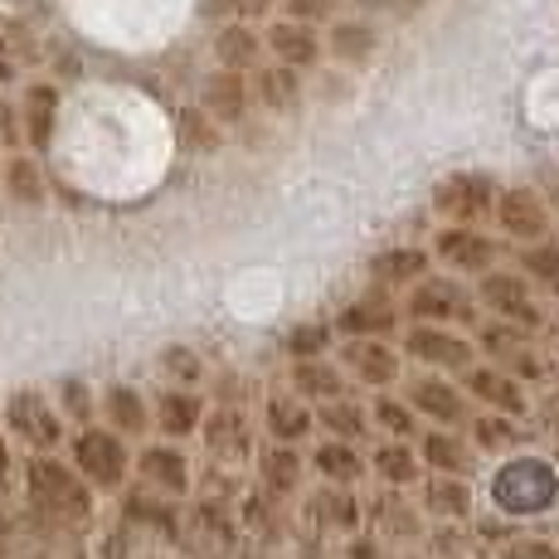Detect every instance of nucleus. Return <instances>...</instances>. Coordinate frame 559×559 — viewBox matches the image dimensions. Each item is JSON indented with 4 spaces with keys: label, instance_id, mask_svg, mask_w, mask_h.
I'll use <instances>...</instances> for the list:
<instances>
[{
    "label": "nucleus",
    "instance_id": "f257e3e1",
    "mask_svg": "<svg viewBox=\"0 0 559 559\" xmlns=\"http://www.w3.org/2000/svg\"><path fill=\"white\" fill-rule=\"evenodd\" d=\"M404 321L414 326H453V331H467L481 321L477 302H472V283L462 277H448V273H428L424 283H414L404 293Z\"/></svg>",
    "mask_w": 559,
    "mask_h": 559
},
{
    "label": "nucleus",
    "instance_id": "f03ea898",
    "mask_svg": "<svg viewBox=\"0 0 559 559\" xmlns=\"http://www.w3.org/2000/svg\"><path fill=\"white\" fill-rule=\"evenodd\" d=\"M472 302H477L481 317L491 321H507V326H521V331H540L545 326V307L535 297V287L525 283L515 267H491L472 283Z\"/></svg>",
    "mask_w": 559,
    "mask_h": 559
},
{
    "label": "nucleus",
    "instance_id": "7ed1b4c3",
    "mask_svg": "<svg viewBox=\"0 0 559 559\" xmlns=\"http://www.w3.org/2000/svg\"><path fill=\"white\" fill-rule=\"evenodd\" d=\"M497 195H501V180L497 176H487V170H453V176H443L433 186L428 210H433V219H443V224L477 229V224L491 219Z\"/></svg>",
    "mask_w": 559,
    "mask_h": 559
},
{
    "label": "nucleus",
    "instance_id": "20e7f679",
    "mask_svg": "<svg viewBox=\"0 0 559 559\" xmlns=\"http://www.w3.org/2000/svg\"><path fill=\"white\" fill-rule=\"evenodd\" d=\"M491 501L507 515H540L559 501V477L545 457H511L491 477Z\"/></svg>",
    "mask_w": 559,
    "mask_h": 559
},
{
    "label": "nucleus",
    "instance_id": "39448f33",
    "mask_svg": "<svg viewBox=\"0 0 559 559\" xmlns=\"http://www.w3.org/2000/svg\"><path fill=\"white\" fill-rule=\"evenodd\" d=\"M428 258H433V267H448V277H472V283H477L481 273L501 267L507 243L491 239L487 229H457V224H443V229L433 234V243H428Z\"/></svg>",
    "mask_w": 559,
    "mask_h": 559
},
{
    "label": "nucleus",
    "instance_id": "423d86ee",
    "mask_svg": "<svg viewBox=\"0 0 559 559\" xmlns=\"http://www.w3.org/2000/svg\"><path fill=\"white\" fill-rule=\"evenodd\" d=\"M491 224H497V234L507 243L531 249V243H540V239H550L555 234V210L535 186H501L497 210H491Z\"/></svg>",
    "mask_w": 559,
    "mask_h": 559
},
{
    "label": "nucleus",
    "instance_id": "0eeeda50",
    "mask_svg": "<svg viewBox=\"0 0 559 559\" xmlns=\"http://www.w3.org/2000/svg\"><path fill=\"white\" fill-rule=\"evenodd\" d=\"M404 356H414L418 365H428L433 374H467L477 365L467 331L453 326H414L404 321Z\"/></svg>",
    "mask_w": 559,
    "mask_h": 559
},
{
    "label": "nucleus",
    "instance_id": "6e6552de",
    "mask_svg": "<svg viewBox=\"0 0 559 559\" xmlns=\"http://www.w3.org/2000/svg\"><path fill=\"white\" fill-rule=\"evenodd\" d=\"M331 331L346 341H390L404 331V311H400V297L380 293V287H365L360 297H350L346 307L336 311Z\"/></svg>",
    "mask_w": 559,
    "mask_h": 559
},
{
    "label": "nucleus",
    "instance_id": "1a4fd4ad",
    "mask_svg": "<svg viewBox=\"0 0 559 559\" xmlns=\"http://www.w3.org/2000/svg\"><path fill=\"white\" fill-rule=\"evenodd\" d=\"M336 365L341 374H350V380H360L365 390H390V384H400V350L390 346V341H336Z\"/></svg>",
    "mask_w": 559,
    "mask_h": 559
},
{
    "label": "nucleus",
    "instance_id": "9d476101",
    "mask_svg": "<svg viewBox=\"0 0 559 559\" xmlns=\"http://www.w3.org/2000/svg\"><path fill=\"white\" fill-rule=\"evenodd\" d=\"M200 112L210 117L214 127H243L249 122V73H234V69H214V73H204V83H200Z\"/></svg>",
    "mask_w": 559,
    "mask_h": 559
},
{
    "label": "nucleus",
    "instance_id": "9b49d317",
    "mask_svg": "<svg viewBox=\"0 0 559 559\" xmlns=\"http://www.w3.org/2000/svg\"><path fill=\"white\" fill-rule=\"evenodd\" d=\"M404 404L414 408L418 418H428V424L448 428V433H453L457 424H467V418H472V414H467V394H462L453 380H443V374H418V380H408Z\"/></svg>",
    "mask_w": 559,
    "mask_h": 559
},
{
    "label": "nucleus",
    "instance_id": "f8f14e48",
    "mask_svg": "<svg viewBox=\"0 0 559 559\" xmlns=\"http://www.w3.org/2000/svg\"><path fill=\"white\" fill-rule=\"evenodd\" d=\"M258 35H263V53L273 63H283V69L307 73V69H317V63L326 59V49H321V29H311V25H293V20L273 15Z\"/></svg>",
    "mask_w": 559,
    "mask_h": 559
},
{
    "label": "nucleus",
    "instance_id": "ddd939ff",
    "mask_svg": "<svg viewBox=\"0 0 559 559\" xmlns=\"http://www.w3.org/2000/svg\"><path fill=\"white\" fill-rule=\"evenodd\" d=\"M365 273H370V287H380V293H390V297H404L408 287L433 273V258H428V249H418V243H394V249L374 253L370 263H365Z\"/></svg>",
    "mask_w": 559,
    "mask_h": 559
},
{
    "label": "nucleus",
    "instance_id": "4468645a",
    "mask_svg": "<svg viewBox=\"0 0 559 559\" xmlns=\"http://www.w3.org/2000/svg\"><path fill=\"white\" fill-rule=\"evenodd\" d=\"M462 394L477 404H487L491 414H507V418H521L531 414V394H525V384H515L507 370H497V365H472L467 374H462Z\"/></svg>",
    "mask_w": 559,
    "mask_h": 559
},
{
    "label": "nucleus",
    "instance_id": "2eb2a0df",
    "mask_svg": "<svg viewBox=\"0 0 559 559\" xmlns=\"http://www.w3.org/2000/svg\"><path fill=\"white\" fill-rule=\"evenodd\" d=\"M73 462L79 472L93 481V487H117L127 477V448L117 433H103V428H83L79 443H73Z\"/></svg>",
    "mask_w": 559,
    "mask_h": 559
},
{
    "label": "nucleus",
    "instance_id": "dca6fc26",
    "mask_svg": "<svg viewBox=\"0 0 559 559\" xmlns=\"http://www.w3.org/2000/svg\"><path fill=\"white\" fill-rule=\"evenodd\" d=\"M384 45V35H380V25L374 20H365V15H346V20H331V35L321 39V49L331 53L336 63H346V69H360V63H370L374 53H380Z\"/></svg>",
    "mask_w": 559,
    "mask_h": 559
},
{
    "label": "nucleus",
    "instance_id": "f3484780",
    "mask_svg": "<svg viewBox=\"0 0 559 559\" xmlns=\"http://www.w3.org/2000/svg\"><path fill=\"white\" fill-rule=\"evenodd\" d=\"M302 73L297 69H283V63H258V69L249 73V98L263 107V112H273V117H287V112H297L302 107Z\"/></svg>",
    "mask_w": 559,
    "mask_h": 559
},
{
    "label": "nucleus",
    "instance_id": "a211bd4d",
    "mask_svg": "<svg viewBox=\"0 0 559 559\" xmlns=\"http://www.w3.org/2000/svg\"><path fill=\"white\" fill-rule=\"evenodd\" d=\"M29 487H35V497L45 501L49 511H63V515H83V511H88V491H83V481L73 477V472H63L59 462L39 457L35 467H29Z\"/></svg>",
    "mask_w": 559,
    "mask_h": 559
},
{
    "label": "nucleus",
    "instance_id": "6ab92c4d",
    "mask_svg": "<svg viewBox=\"0 0 559 559\" xmlns=\"http://www.w3.org/2000/svg\"><path fill=\"white\" fill-rule=\"evenodd\" d=\"M287 394H297L302 404H326V400H341L346 394V374L331 356L321 360H293L287 370Z\"/></svg>",
    "mask_w": 559,
    "mask_h": 559
},
{
    "label": "nucleus",
    "instance_id": "aec40b11",
    "mask_svg": "<svg viewBox=\"0 0 559 559\" xmlns=\"http://www.w3.org/2000/svg\"><path fill=\"white\" fill-rule=\"evenodd\" d=\"M5 414H10V428H15V433H25L35 448H53V443H59V433H63L59 414H53V408L45 404V394H35V390L10 394Z\"/></svg>",
    "mask_w": 559,
    "mask_h": 559
},
{
    "label": "nucleus",
    "instance_id": "412c9836",
    "mask_svg": "<svg viewBox=\"0 0 559 559\" xmlns=\"http://www.w3.org/2000/svg\"><path fill=\"white\" fill-rule=\"evenodd\" d=\"M263 428L273 433L277 448H297L317 424H311V408L297 400V394L277 390V394H267V404H263Z\"/></svg>",
    "mask_w": 559,
    "mask_h": 559
},
{
    "label": "nucleus",
    "instance_id": "4be33fe9",
    "mask_svg": "<svg viewBox=\"0 0 559 559\" xmlns=\"http://www.w3.org/2000/svg\"><path fill=\"white\" fill-rule=\"evenodd\" d=\"M214 59H219V69L253 73L258 63H263V35H258L253 25H239V20H229V25L214 29Z\"/></svg>",
    "mask_w": 559,
    "mask_h": 559
},
{
    "label": "nucleus",
    "instance_id": "5701e85b",
    "mask_svg": "<svg viewBox=\"0 0 559 559\" xmlns=\"http://www.w3.org/2000/svg\"><path fill=\"white\" fill-rule=\"evenodd\" d=\"M311 424L326 428L336 443H350V448H356L360 438L370 433V408L356 404L350 394H341V400H326V404L311 408Z\"/></svg>",
    "mask_w": 559,
    "mask_h": 559
},
{
    "label": "nucleus",
    "instance_id": "b1692460",
    "mask_svg": "<svg viewBox=\"0 0 559 559\" xmlns=\"http://www.w3.org/2000/svg\"><path fill=\"white\" fill-rule=\"evenodd\" d=\"M418 462L433 467V477H462V472L472 467V448L457 443L448 428H433V433H424V443H418Z\"/></svg>",
    "mask_w": 559,
    "mask_h": 559
},
{
    "label": "nucleus",
    "instance_id": "393cba45",
    "mask_svg": "<svg viewBox=\"0 0 559 559\" xmlns=\"http://www.w3.org/2000/svg\"><path fill=\"white\" fill-rule=\"evenodd\" d=\"M156 424L166 438H190L204 424V404L195 390H166L156 404Z\"/></svg>",
    "mask_w": 559,
    "mask_h": 559
},
{
    "label": "nucleus",
    "instance_id": "a878e982",
    "mask_svg": "<svg viewBox=\"0 0 559 559\" xmlns=\"http://www.w3.org/2000/svg\"><path fill=\"white\" fill-rule=\"evenodd\" d=\"M204 438H210V448L219 457H229V462H239V457H249V418L239 414V408H219L214 418H204Z\"/></svg>",
    "mask_w": 559,
    "mask_h": 559
},
{
    "label": "nucleus",
    "instance_id": "bb28decb",
    "mask_svg": "<svg viewBox=\"0 0 559 559\" xmlns=\"http://www.w3.org/2000/svg\"><path fill=\"white\" fill-rule=\"evenodd\" d=\"M515 273L525 277L531 287H545L550 297H559V239H540L531 243V249H521V258H515Z\"/></svg>",
    "mask_w": 559,
    "mask_h": 559
},
{
    "label": "nucleus",
    "instance_id": "cd10ccee",
    "mask_svg": "<svg viewBox=\"0 0 559 559\" xmlns=\"http://www.w3.org/2000/svg\"><path fill=\"white\" fill-rule=\"evenodd\" d=\"M311 462H317V472L326 481H336V487H350V481L365 477V457L350 443H336V438H326V443L311 453Z\"/></svg>",
    "mask_w": 559,
    "mask_h": 559
},
{
    "label": "nucleus",
    "instance_id": "c85d7f7f",
    "mask_svg": "<svg viewBox=\"0 0 559 559\" xmlns=\"http://www.w3.org/2000/svg\"><path fill=\"white\" fill-rule=\"evenodd\" d=\"M283 346H287V356H293V360H321V356H331V350H336V331H331L326 317L297 321V326L287 331Z\"/></svg>",
    "mask_w": 559,
    "mask_h": 559
},
{
    "label": "nucleus",
    "instance_id": "c756f323",
    "mask_svg": "<svg viewBox=\"0 0 559 559\" xmlns=\"http://www.w3.org/2000/svg\"><path fill=\"white\" fill-rule=\"evenodd\" d=\"M53 107H59V93L49 88V83H35V88L25 93V142L29 146H49L53 136Z\"/></svg>",
    "mask_w": 559,
    "mask_h": 559
},
{
    "label": "nucleus",
    "instance_id": "7c9ffc66",
    "mask_svg": "<svg viewBox=\"0 0 559 559\" xmlns=\"http://www.w3.org/2000/svg\"><path fill=\"white\" fill-rule=\"evenodd\" d=\"M142 477L152 481V487H160V491H186L190 472H186L180 448H146L142 453Z\"/></svg>",
    "mask_w": 559,
    "mask_h": 559
},
{
    "label": "nucleus",
    "instance_id": "2f4dec72",
    "mask_svg": "<svg viewBox=\"0 0 559 559\" xmlns=\"http://www.w3.org/2000/svg\"><path fill=\"white\" fill-rule=\"evenodd\" d=\"M0 186H5L10 200H20V204H39V200L49 195L45 176H39V166L29 156H10L5 166H0Z\"/></svg>",
    "mask_w": 559,
    "mask_h": 559
},
{
    "label": "nucleus",
    "instance_id": "473e14b6",
    "mask_svg": "<svg viewBox=\"0 0 559 559\" xmlns=\"http://www.w3.org/2000/svg\"><path fill=\"white\" fill-rule=\"evenodd\" d=\"M103 414L112 418L117 433H142L152 418H146V400L136 390H127V384H117V390L103 394Z\"/></svg>",
    "mask_w": 559,
    "mask_h": 559
},
{
    "label": "nucleus",
    "instance_id": "72a5a7b5",
    "mask_svg": "<svg viewBox=\"0 0 559 559\" xmlns=\"http://www.w3.org/2000/svg\"><path fill=\"white\" fill-rule=\"evenodd\" d=\"M370 428H384V433H390V443H408V438H414V428H418V418H414V408H408L404 400H394V394H374Z\"/></svg>",
    "mask_w": 559,
    "mask_h": 559
},
{
    "label": "nucleus",
    "instance_id": "f704fd0d",
    "mask_svg": "<svg viewBox=\"0 0 559 559\" xmlns=\"http://www.w3.org/2000/svg\"><path fill=\"white\" fill-rule=\"evenodd\" d=\"M176 122H180V146H186L190 156H214L224 146V132L200 112V107H180Z\"/></svg>",
    "mask_w": 559,
    "mask_h": 559
},
{
    "label": "nucleus",
    "instance_id": "c9c22d12",
    "mask_svg": "<svg viewBox=\"0 0 559 559\" xmlns=\"http://www.w3.org/2000/svg\"><path fill=\"white\" fill-rule=\"evenodd\" d=\"M424 507L433 515H467L472 511V487L462 477H433L424 487Z\"/></svg>",
    "mask_w": 559,
    "mask_h": 559
},
{
    "label": "nucleus",
    "instance_id": "e433bc0d",
    "mask_svg": "<svg viewBox=\"0 0 559 559\" xmlns=\"http://www.w3.org/2000/svg\"><path fill=\"white\" fill-rule=\"evenodd\" d=\"M418 467H424V462L414 457L408 443H380L374 448V472H380L384 481H394V487H408V481L418 477Z\"/></svg>",
    "mask_w": 559,
    "mask_h": 559
},
{
    "label": "nucleus",
    "instance_id": "4c0bfd02",
    "mask_svg": "<svg viewBox=\"0 0 559 559\" xmlns=\"http://www.w3.org/2000/svg\"><path fill=\"white\" fill-rule=\"evenodd\" d=\"M521 428H515V418L507 414H481V418H472V443L481 448V453H501V448H511V443H521Z\"/></svg>",
    "mask_w": 559,
    "mask_h": 559
},
{
    "label": "nucleus",
    "instance_id": "58836bf2",
    "mask_svg": "<svg viewBox=\"0 0 559 559\" xmlns=\"http://www.w3.org/2000/svg\"><path fill=\"white\" fill-rule=\"evenodd\" d=\"M160 374H166L176 390H195V384L204 380L200 350H190V346H166V350H160Z\"/></svg>",
    "mask_w": 559,
    "mask_h": 559
},
{
    "label": "nucleus",
    "instance_id": "ea45409f",
    "mask_svg": "<svg viewBox=\"0 0 559 559\" xmlns=\"http://www.w3.org/2000/svg\"><path fill=\"white\" fill-rule=\"evenodd\" d=\"M273 10L277 20H293V25H311V29L336 20V0H273Z\"/></svg>",
    "mask_w": 559,
    "mask_h": 559
},
{
    "label": "nucleus",
    "instance_id": "a19ab883",
    "mask_svg": "<svg viewBox=\"0 0 559 559\" xmlns=\"http://www.w3.org/2000/svg\"><path fill=\"white\" fill-rule=\"evenodd\" d=\"M297 477H302V457H297V448H273V453L263 457V481L273 491H297Z\"/></svg>",
    "mask_w": 559,
    "mask_h": 559
},
{
    "label": "nucleus",
    "instance_id": "79ce46f5",
    "mask_svg": "<svg viewBox=\"0 0 559 559\" xmlns=\"http://www.w3.org/2000/svg\"><path fill=\"white\" fill-rule=\"evenodd\" d=\"M59 400H63V408H69L79 424H88V414H93V394L83 390V380H63L59 384Z\"/></svg>",
    "mask_w": 559,
    "mask_h": 559
},
{
    "label": "nucleus",
    "instance_id": "37998d69",
    "mask_svg": "<svg viewBox=\"0 0 559 559\" xmlns=\"http://www.w3.org/2000/svg\"><path fill=\"white\" fill-rule=\"evenodd\" d=\"M224 5H229V15L239 25H258V20L267 25V15H273V0H224Z\"/></svg>",
    "mask_w": 559,
    "mask_h": 559
},
{
    "label": "nucleus",
    "instance_id": "c03bdc74",
    "mask_svg": "<svg viewBox=\"0 0 559 559\" xmlns=\"http://www.w3.org/2000/svg\"><path fill=\"white\" fill-rule=\"evenodd\" d=\"M507 559H555L550 545H540V540H521V545H511Z\"/></svg>",
    "mask_w": 559,
    "mask_h": 559
},
{
    "label": "nucleus",
    "instance_id": "a18cd8bd",
    "mask_svg": "<svg viewBox=\"0 0 559 559\" xmlns=\"http://www.w3.org/2000/svg\"><path fill=\"white\" fill-rule=\"evenodd\" d=\"M20 136V117L10 112V103H0V146H15Z\"/></svg>",
    "mask_w": 559,
    "mask_h": 559
},
{
    "label": "nucleus",
    "instance_id": "49530a36",
    "mask_svg": "<svg viewBox=\"0 0 559 559\" xmlns=\"http://www.w3.org/2000/svg\"><path fill=\"white\" fill-rule=\"evenodd\" d=\"M540 336H545V346H550V356H559V311H555V317H545Z\"/></svg>",
    "mask_w": 559,
    "mask_h": 559
},
{
    "label": "nucleus",
    "instance_id": "de8ad7c7",
    "mask_svg": "<svg viewBox=\"0 0 559 559\" xmlns=\"http://www.w3.org/2000/svg\"><path fill=\"white\" fill-rule=\"evenodd\" d=\"M5 467H10V462H5V443H0V481H5Z\"/></svg>",
    "mask_w": 559,
    "mask_h": 559
}]
</instances>
